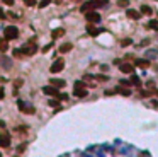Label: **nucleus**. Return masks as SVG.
<instances>
[{"label":"nucleus","instance_id":"obj_26","mask_svg":"<svg viewBox=\"0 0 158 157\" xmlns=\"http://www.w3.org/2000/svg\"><path fill=\"white\" fill-rule=\"evenodd\" d=\"M49 2H51V0H41V2H39V7L43 9V7H46V5L49 4Z\"/></svg>","mask_w":158,"mask_h":157},{"label":"nucleus","instance_id":"obj_4","mask_svg":"<svg viewBox=\"0 0 158 157\" xmlns=\"http://www.w3.org/2000/svg\"><path fill=\"white\" fill-rule=\"evenodd\" d=\"M65 68V61H63V58H58V60H55L53 61V65H51V72L53 74H58V72H61V70Z\"/></svg>","mask_w":158,"mask_h":157},{"label":"nucleus","instance_id":"obj_5","mask_svg":"<svg viewBox=\"0 0 158 157\" xmlns=\"http://www.w3.org/2000/svg\"><path fill=\"white\" fill-rule=\"evenodd\" d=\"M85 17L89 22H99L100 21V16H99V12H94V10H89V12H85Z\"/></svg>","mask_w":158,"mask_h":157},{"label":"nucleus","instance_id":"obj_28","mask_svg":"<svg viewBox=\"0 0 158 157\" xmlns=\"http://www.w3.org/2000/svg\"><path fill=\"white\" fill-rule=\"evenodd\" d=\"M26 5L27 7H32V5H36V0H26Z\"/></svg>","mask_w":158,"mask_h":157},{"label":"nucleus","instance_id":"obj_14","mask_svg":"<svg viewBox=\"0 0 158 157\" xmlns=\"http://www.w3.org/2000/svg\"><path fill=\"white\" fill-rule=\"evenodd\" d=\"M116 92H119V94H123V96H131V91H129L126 85H121V87L116 89Z\"/></svg>","mask_w":158,"mask_h":157},{"label":"nucleus","instance_id":"obj_2","mask_svg":"<svg viewBox=\"0 0 158 157\" xmlns=\"http://www.w3.org/2000/svg\"><path fill=\"white\" fill-rule=\"evenodd\" d=\"M4 36H5V39L9 41V39H15L19 36V29L15 26H7L4 29Z\"/></svg>","mask_w":158,"mask_h":157},{"label":"nucleus","instance_id":"obj_8","mask_svg":"<svg viewBox=\"0 0 158 157\" xmlns=\"http://www.w3.org/2000/svg\"><path fill=\"white\" fill-rule=\"evenodd\" d=\"M126 16H128L129 19H133V21H138V19L141 17V12H138V10H134V9H129L128 12H126Z\"/></svg>","mask_w":158,"mask_h":157},{"label":"nucleus","instance_id":"obj_23","mask_svg":"<svg viewBox=\"0 0 158 157\" xmlns=\"http://www.w3.org/2000/svg\"><path fill=\"white\" fill-rule=\"evenodd\" d=\"M117 5H119V7H128L129 2H128V0H119V2H117Z\"/></svg>","mask_w":158,"mask_h":157},{"label":"nucleus","instance_id":"obj_19","mask_svg":"<svg viewBox=\"0 0 158 157\" xmlns=\"http://www.w3.org/2000/svg\"><path fill=\"white\" fill-rule=\"evenodd\" d=\"M7 48H9L7 39H2V41H0V51H7Z\"/></svg>","mask_w":158,"mask_h":157},{"label":"nucleus","instance_id":"obj_9","mask_svg":"<svg viewBox=\"0 0 158 157\" xmlns=\"http://www.w3.org/2000/svg\"><path fill=\"white\" fill-rule=\"evenodd\" d=\"M134 65L140 67V68H146L150 65V60H145V58H136L134 60Z\"/></svg>","mask_w":158,"mask_h":157},{"label":"nucleus","instance_id":"obj_7","mask_svg":"<svg viewBox=\"0 0 158 157\" xmlns=\"http://www.w3.org/2000/svg\"><path fill=\"white\" fill-rule=\"evenodd\" d=\"M90 5H92V9H99V7H104V5H107V2L109 0H89Z\"/></svg>","mask_w":158,"mask_h":157},{"label":"nucleus","instance_id":"obj_31","mask_svg":"<svg viewBox=\"0 0 158 157\" xmlns=\"http://www.w3.org/2000/svg\"><path fill=\"white\" fill-rule=\"evenodd\" d=\"M4 2H5L7 5H12V4H14V0H4Z\"/></svg>","mask_w":158,"mask_h":157},{"label":"nucleus","instance_id":"obj_22","mask_svg":"<svg viewBox=\"0 0 158 157\" xmlns=\"http://www.w3.org/2000/svg\"><path fill=\"white\" fill-rule=\"evenodd\" d=\"M151 29H158V21H150V24H148Z\"/></svg>","mask_w":158,"mask_h":157},{"label":"nucleus","instance_id":"obj_32","mask_svg":"<svg viewBox=\"0 0 158 157\" xmlns=\"http://www.w3.org/2000/svg\"><path fill=\"white\" fill-rule=\"evenodd\" d=\"M0 157H2V152H0Z\"/></svg>","mask_w":158,"mask_h":157},{"label":"nucleus","instance_id":"obj_3","mask_svg":"<svg viewBox=\"0 0 158 157\" xmlns=\"http://www.w3.org/2000/svg\"><path fill=\"white\" fill-rule=\"evenodd\" d=\"M38 51V46H36V43H27L24 44L21 48V53H22V57L26 55V57H29V55H34V53Z\"/></svg>","mask_w":158,"mask_h":157},{"label":"nucleus","instance_id":"obj_21","mask_svg":"<svg viewBox=\"0 0 158 157\" xmlns=\"http://www.w3.org/2000/svg\"><path fill=\"white\" fill-rule=\"evenodd\" d=\"M49 106H53V108H55L56 111H58V109H61L60 103H58V101H55V99H51V101H49Z\"/></svg>","mask_w":158,"mask_h":157},{"label":"nucleus","instance_id":"obj_27","mask_svg":"<svg viewBox=\"0 0 158 157\" xmlns=\"http://www.w3.org/2000/svg\"><path fill=\"white\" fill-rule=\"evenodd\" d=\"M121 44H123V46H129V44H131V39H123Z\"/></svg>","mask_w":158,"mask_h":157},{"label":"nucleus","instance_id":"obj_17","mask_svg":"<svg viewBox=\"0 0 158 157\" xmlns=\"http://www.w3.org/2000/svg\"><path fill=\"white\" fill-rule=\"evenodd\" d=\"M65 34V29H55L51 33V36H53V39H56V38H61V36Z\"/></svg>","mask_w":158,"mask_h":157},{"label":"nucleus","instance_id":"obj_30","mask_svg":"<svg viewBox=\"0 0 158 157\" xmlns=\"http://www.w3.org/2000/svg\"><path fill=\"white\" fill-rule=\"evenodd\" d=\"M0 19H5V14H4V10L0 9Z\"/></svg>","mask_w":158,"mask_h":157},{"label":"nucleus","instance_id":"obj_24","mask_svg":"<svg viewBox=\"0 0 158 157\" xmlns=\"http://www.w3.org/2000/svg\"><path fill=\"white\" fill-rule=\"evenodd\" d=\"M94 78H97V80H102V82H106V80H109V78H107V75H95Z\"/></svg>","mask_w":158,"mask_h":157},{"label":"nucleus","instance_id":"obj_10","mask_svg":"<svg viewBox=\"0 0 158 157\" xmlns=\"http://www.w3.org/2000/svg\"><path fill=\"white\" fill-rule=\"evenodd\" d=\"M19 106H21V111H22V113H29V114H32V113H34V108H32V106L24 104L22 101H19Z\"/></svg>","mask_w":158,"mask_h":157},{"label":"nucleus","instance_id":"obj_20","mask_svg":"<svg viewBox=\"0 0 158 157\" xmlns=\"http://www.w3.org/2000/svg\"><path fill=\"white\" fill-rule=\"evenodd\" d=\"M129 80H131V84H133V85H138V87L141 85V80H140L138 77H134V75H133V77L129 78Z\"/></svg>","mask_w":158,"mask_h":157},{"label":"nucleus","instance_id":"obj_25","mask_svg":"<svg viewBox=\"0 0 158 157\" xmlns=\"http://www.w3.org/2000/svg\"><path fill=\"white\" fill-rule=\"evenodd\" d=\"M56 99H60V101H66V99H68V96H66V94H61V92H60V94L56 96Z\"/></svg>","mask_w":158,"mask_h":157},{"label":"nucleus","instance_id":"obj_12","mask_svg":"<svg viewBox=\"0 0 158 157\" xmlns=\"http://www.w3.org/2000/svg\"><path fill=\"white\" fill-rule=\"evenodd\" d=\"M9 145H10V135L0 137V147H9Z\"/></svg>","mask_w":158,"mask_h":157},{"label":"nucleus","instance_id":"obj_13","mask_svg":"<svg viewBox=\"0 0 158 157\" xmlns=\"http://www.w3.org/2000/svg\"><path fill=\"white\" fill-rule=\"evenodd\" d=\"M49 82H51V85H55V87H65V85H66V82L61 80V78H51Z\"/></svg>","mask_w":158,"mask_h":157},{"label":"nucleus","instance_id":"obj_18","mask_svg":"<svg viewBox=\"0 0 158 157\" xmlns=\"http://www.w3.org/2000/svg\"><path fill=\"white\" fill-rule=\"evenodd\" d=\"M141 14H145V16H150L151 14V9H150L148 5H141V10H140Z\"/></svg>","mask_w":158,"mask_h":157},{"label":"nucleus","instance_id":"obj_1","mask_svg":"<svg viewBox=\"0 0 158 157\" xmlns=\"http://www.w3.org/2000/svg\"><path fill=\"white\" fill-rule=\"evenodd\" d=\"M73 94L77 97H85L87 96V89H85V84L82 82V80H78V82H75V87H73Z\"/></svg>","mask_w":158,"mask_h":157},{"label":"nucleus","instance_id":"obj_15","mask_svg":"<svg viewBox=\"0 0 158 157\" xmlns=\"http://www.w3.org/2000/svg\"><path fill=\"white\" fill-rule=\"evenodd\" d=\"M72 48H73L72 43H65V44H61V46H60V53H68Z\"/></svg>","mask_w":158,"mask_h":157},{"label":"nucleus","instance_id":"obj_6","mask_svg":"<svg viewBox=\"0 0 158 157\" xmlns=\"http://www.w3.org/2000/svg\"><path fill=\"white\" fill-rule=\"evenodd\" d=\"M43 92H44V94H49V96H55V97L60 94L58 87H55V85H46V87L43 89Z\"/></svg>","mask_w":158,"mask_h":157},{"label":"nucleus","instance_id":"obj_29","mask_svg":"<svg viewBox=\"0 0 158 157\" xmlns=\"http://www.w3.org/2000/svg\"><path fill=\"white\" fill-rule=\"evenodd\" d=\"M4 96H5V92H4V89L0 87V99H4Z\"/></svg>","mask_w":158,"mask_h":157},{"label":"nucleus","instance_id":"obj_16","mask_svg":"<svg viewBox=\"0 0 158 157\" xmlns=\"http://www.w3.org/2000/svg\"><path fill=\"white\" fill-rule=\"evenodd\" d=\"M87 33H89L90 36H97L99 33H100V29H97V27H94V26H87Z\"/></svg>","mask_w":158,"mask_h":157},{"label":"nucleus","instance_id":"obj_11","mask_svg":"<svg viewBox=\"0 0 158 157\" xmlns=\"http://www.w3.org/2000/svg\"><path fill=\"white\" fill-rule=\"evenodd\" d=\"M121 72H124V74H133V72H134V65H131V63H123V65H121Z\"/></svg>","mask_w":158,"mask_h":157}]
</instances>
